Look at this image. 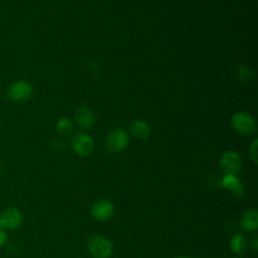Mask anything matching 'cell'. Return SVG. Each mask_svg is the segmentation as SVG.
I'll return each mask as SVG.
<instances>
[{"instance_id": "cell-15", "label": "cell", "mask_w": 258, "mask_h": 258, "mask_svg": "<svg viewBox=\"0 0 258 258\" xmlns=\"http://www.w3.org/2000/svg\"><path fill=\"white\" fill-rule=\"evenodd\" d=\"M237 76L238 78L244 82V83H249L253 77V74H252V71L250 70V68L246 64H240L238 67V70H237Z\"/></svg>"}, {"instance_id": "cell-8", "label": "cell", "mask_w": 258, "mask_h": 258, "mask_svg": "<svg viewBox=\"0 0 258 258\" xmlns=\"http://www.w3.org/2000/svg\"><path fill=\"white\" fill-rule=\"evenodd\" d=\"M114 212V206L108 200H100L96 202L91 210L92 216L98 221L108 220Z\"/></svg>"}, {"instance_id": "cell-4", "label": "cell", "mask_w": 258, "mask_h": 258, "mask_svg": "<svg viewBox=\"0 0 258 258\" xmlns=\"http://www.w3.org/2000/svg\"><path fill=\"white\" fill-rule=\"evenodd\" d=\"M22 223V213L16 207L5 209L0 215V228L4 231L15 230Z\"/></svg>"}, {"instance_id": "cell-18", "label": "cell", "mask_w": 258, "mask_h": 258, "mask_svg": "<svg viewBox=\"0 0 258 258\" xmlns=\"http://www.w3.org/2000/svg\"><path fill=\"white\" fill-rule=\"evenodd\" d=\"M256 244H257V237L255 236V237L253 238V240H252V247H253L254 251H256V249H257V246H256Z\"/></svg>"}, {"instance_id": "cell-1", "label": "cell", "mask_w": 258, "mask_h": 258, "mask_svg": "<svg viewBox=\"0 0 258 258\" xmlns=\"http://www.w3.org/2000/svg\"><path fill=\"white\" fill-rule=\"evenodd\" d=\"M33 89L29 82L19 80L12 83L7 90V97L13 102H25L32 96Z\"/></svg>"}, {"instance_id": "cell-5", "label": "cell", "mask_w": 258, "mask_h": 258, "mask_svg": "<svg viewBox=\"0 0 258 258\" xmlns=\"http://www.w3.org/2000/svg\"><path fill=\"white\" fill-rule=\"evenodd\" d=\"M129 144L128 134L122 129H115L109 133L106 139V147L111 152H120Z\"/></svg>"}, {"instance_id": "cell-14", "label": "cell", "mask_w": 258, "mask_h": 258, "mask_svg": "<svg viewBox=\"0 0 258 258\" xmlns=\"http://www.w3.org/2000/svg\"><path fill=\"white\" fill-rule=\"evenodd\" d=\"M56 130L61 135H67L73 130V123L69 118H61L56 124Z\"/></svg>"}, {"instance_id": "cell-17", "label": "cell", "mask_w": 258, "mask_h": 258, "mask_svg": "<svg viewBox=\"0 0 258 258\" xmlns=\"http://www.w3.org/2000/svg\"><path fill=\"white\" fill-rule=\"evenodd\" d=\"M7 242V234L6 232L0 228V248H2Z\"/></svg>"}, {"instance_id": "cell-2", "label": "cell", "mask_w": 258, "mask_h": 258, "mask_svg": "<svg viewBox=\"0 0 258 258\" xmlns=\"http://www.w3.org/2000/svg\"><path fill=\"white\" fill-rule=\"evenodd\" d=\"M88 248L95 258H108L112 253L110 241L101 235L92 236L88 241Z\"/></svg>"}, {"instance_id": "cell-10", "label": "cell", "mask_w": 258, "mask_h": 258, "mask_svg": "<svg viewBox=\"0 0 258 258\" xmlns=\"http://www.w3.org/2000/svg\"><path fill=\"white\" fill-rule=\"evenodd\" d=\"M241 227L246 231H254L258 228V213L256 210H247L241 218Z\"/></svg>"}, {"instance_id": "cell-13", "label": "cell", "mask_w": 258, "mask_h": 258, "mask_svg": "<svg viewBox=\"0 0 258 258\" xmlns=\"http://www.w3.org/2000/svg\"><path fill=\"white\" fill-rule=\"evenodd\" d=\"M246 246H247L246 239L241 234H237L231 240V248L234 252L242 253V252L245 251Z\"/></svg>"}, {"instance_id": "cell-19", "label": "cell", "mask_w": 258, "mask_h": 258, "mask_svg": "<svg viewBox=\"0 0 258 258\" xmlns=\"http://www.w3.org/2000/svg\"><path fill=\"white\" fill-rule=\"evenodd\" d=\"M175 258H192V257L186 256V255H181V256H178V257H175Z\"/></svg>"}, {"instance_id": "cell-6", "label": "cell", "mask_w": 258, "mask_h": 258, "mask_svg": "<svg viewBox=\"0 0 258 258\" xmlns=\"http://www.w3.org/2000/svg\"><path fill=\"white\" fill-rule=\"evenodd\" d=\"M241 165V158L234 151L224 153L220 159V168L225 174L236 175L239 172Z\"/></svg>"}, {"instance_id": "cell-9", "label": "cell", "mask_w": 258, "mask_h": 258, "mask_svg": "<svg viewBox=\"0 0 258 258\" xmlns=\"http://www.w3.org/2000/svg\"><path fill=\"white\" fill-rule=\"evenodd\" d=\"M75 118L77 123L80 125V127L85 129L91 128L96 121L93 111L88 107L78 108L75 113Z\"/></svg>"}, {"instance_id": "cell-20", "label": "cell", "mask_w": 258, "mask_h": 258, "mask_svg": "<svg viewBox=\"0 0 258 258\" xmlns=\"http://www.w3.org/2000/svg\"><path fill=\"white\" fill-rule=\"evenodd\" d=\"M2 172V166H1V164H0V173Z\"/></svg>"}, {"instance_id": "cell-12", "label": "cell", "mask_w": 258, "mask_h": 258, "mask_svg": "<svg viewBox=\"0 0 258 258\" xmlns=\"http://www.w3.org/2000/svg\"><path fill=\"white\" fill-rule=\"evenodd\" d=\"M130 131L138 139H146L151 132L149 125L141 120L133 121L130 126Z\"/></svg>"}, {"instance_id": "cell-16", "label": "cell", "mask_w": 258, "mask_h": 258, "mask_svg": "<svg viewBox=\"0 0 258 258\" xmlns=\"http://www.w3.org/2000/svg\"><path fill=\"white\" fill-rule=\"evenodd\" d=\"M250 156L252 158V160L257 163V139L254 140V142L252 143L251 147H250Z\"/></svg>"}, {"instance_id": "cell-3", "label": "cell", "mask_w": 258, "mask_h": 258, "mask_svg": "<svg viewBox=\"0 0 258 258\" xmlns=\"http://www.w3.org/2000/svg\"><path fill=\"white\" fill-rule=\"evenodd\" d=\"M232 125L235 130L244 135H253L257 126L255 120L245 112H239L232 117Z\"/></svg>"}, {"instance_id": "cell-11", "label": "cell", "mask_w": 258, "mask_h": 258, "mask_svg": "<svg viewBox=\"0 0 258 258\" xmlns=\"http://www.w3.org/2000/svg\"><path fill=\"white\" fill-rule=\"evenodd\" d=\"M222 184L229 190H232L235 196L244 195V186L242 182L233 174H226L222 180Z\"/></svg>"}, {"instance_id": "cell-7", "label": "cell", "mask_w": 258, "mask_h": 258, "mask_svg": "<svg viewBox=\"0 0 258 258\" xmlns=\"http://www.w3.org/2000/svg\"><path fill=\"white\" fill-rule=\"evenodd\" d=\"M72 146L77 154L81 156H87L92 153L94 142L91 136L79 133L72 138Z\"/></svg>"}]
</instances>
